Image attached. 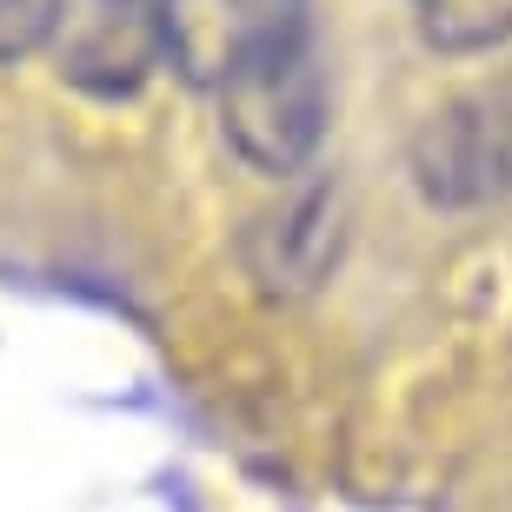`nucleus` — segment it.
Segmentation results:
<instances>
[{
  "label": "nucleus",
  "instance_id": "nucleus-1",
  "mask_svg": "<svg viewBox=\"0 0 512 512\" xmlns=\"http://www.w3.org/2000/svg\"><path fill=\"white\" fill-rule=\"evenodd\" d=\"M213 100H220L227 147L253 173L293 180L320 153V133H326V67H320V47H313V27L240 60L213 87Z\"/></svg>",
  "mask_w": 512,
  "mask_h": 512
},
{
  "label": "nucleus",
  "instance_id": "nucleus-2",
  "mask_svg": "<svg viewBox=\"0 0 512 512\" xmlns=\"http://www.w3.org/2000/svg\"><path fill=\"white\" fill-rule=\"evenodd\" d=\"M47 54L87 94H140L167 60V0H60Z\"/></svg>",
  "mask_w": 512,
  "mask_h": 512
},
{
  "label": "nucleus",
  "instance_id": "nucleus-3",
  "mask_svg": "<svg viewBox=\"0 0 512 512\" xmlns=\"http://www.w3.org/2000/svg\"><path fill=\"white\" fill-rule=\"evenodd\" d=\"M286 34H306V0H167V60L193 87H220Z\"/></svg>",
  "mask_w": 512,
  "mask_h": 512
},
{
  "label": "nucleus",
  "instance_id": "nucleus-4",
  "mask_svg": "<svg viewBox=\"0 0 512 512\" xmlns=\"http://www.w3.org/2000/svg\"><path fill=\"white\" fill-rule=\"evenodd\" d=\"M346 247V200L333 180L286 187L280 207H266L247 227V273L266 293H306L333 273Z\"/></svg>",
  "mask_w": 512,
  "mask_h": 512
},
{
  "label": "nucleus",
  "instance_id": "nucleus-5",
  "mask_svg": "<svg viewBox=\"0 0 512 512\" xmlns=\"http://www.w3.org/2000/svg\"><path fill=\"white\" fill-rule=\"evenodd\" d=\"M413 167H419V187L446 207L499 193L512 173L506 94H473V100H453L446 114H433L413 147Z\"/></svg>",
  "mask_w": 512,
  "mask_h": 512
},
{
  "label": "nucleus",
  "instance_id": "nucleus-6",
  "mask_svg": "<svg viewBox=\"0 0 512 512\" xmlns=\"http://www.w3.org/2000/svg\"><path fill=\"white\" fill-rule=\"evenodd\" d=\"M419 7V27L433 47H493V40L512 34V0H413Z\"/></svg>",
  "mask_w": 512,
  "mask_h": 512
},
{
  "label": "nucleus",
  "instance_id": "nucleus-7",
  "mask_svg": "<svg viewBox=\"0 0 512 512\" xmlns=\"http://www.w3.org/2000/svg\"><path fill=\"white\" fill-rule=\"evenodd\" d=\"M54 20H60V0H0V67L40 54L54 40Z\"/></svg>",
  "mask_w": 512,
  "mask_h": 512
}]
</instances>
